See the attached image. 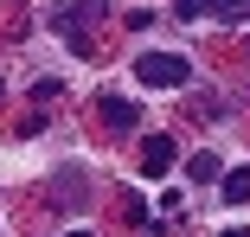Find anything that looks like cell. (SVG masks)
<instances>
[{"label": "cell", "mask_w": 250, "mask_h": 237, "mask_svg": "<svg viewBox=\"0 0 250 237\" xmlns=\"http://www.w3.org/2000/svg\"><path fill=\"white\" fill-rule=\"evenodd\" d=\"M135 77H141L147 90H186V83H192V64H186L180 52H147V58H135Z\"/></svg>", "instance_id": "1"}, {"label": "cell", "mask_w": 250, "mask_h": 237, "mask_svg": "<svg viewBox=\"0 0 250 237\" xmlns=\"http://www.w3.org/2000/svg\"><path fill=\"white\" fill-rule=\"evenodd\" d=\"M109 13V0H58V32L77 45V52H90V26Z\"/></svg>", "instance_id": "2"}, {"label": "cell", "mask_w": 250, "mask_h": 237, "mask_svg": "<svg viewBox=\"0 0 250 237\" xmlns=\"http://www.w3.org/2000/svg\"><path fill=\"white\" fill-rule=\"evenodd\" d=\"M199 13H218V20H250V0H180L173 20H199Z\"/></svg>", "instance_id": "3"}, {"label": "cell", "mask_w": 250, "mask_h": 237, "mask_svg": "<svg viewBox=\"0 0 250 237\" xmlns=\"http://www.w3.org/2000/svg\"><path fill=\"white\" fill-rule=\"evenodd\" d=\"M173 160H180V141H173V135H147V141H141V167H147V173H167Z\"/></svg>", "instance_id": "4"}, {"label": "cell", "mask_w": 250, "mask_h": 237, "mask_svg": "<svg viewBox=\"0 0 250 237\" xmlns=\"http://www.w3.org/2000/svg\"><path fill=\"white\" fill-rule=\"evenodd\" d=\"M83 193H90V186H83V173H77V167H58V179H52V199H58V205H71V199L83 205Z\"/></svg>", "instance_id": "5"}, {"label": "cell", "mask_w": 250, "mask_h": 237, "mask_svg": "<svg viewBox=\"0 0 250 237\" xmlns=\"http://www.w3.org/2000/svg\"><path fill=\"white\" fill-rule=\"evenodd\" d=\"M96 109H103V122H109V128H135V122H141V109H135L128 97H103Z\"/></svg>", "instance_id": "6"}, {"label": "cell", "mask_w": 250, "mask_h": 237, "mask_svg": "<svg viewBox=\"0 0 250 237\" xmlns=\"http://www.w3.org/2000/svg\"><path fill=\"white\" fill-rule=\"evenodd\" d=\"M186 179H199V186H212V179H225L218 154H192V160H186Z\"/></svg>", "instance_id": "7"}, {"label": "cell", "mask_w": 250, "mask_h": 237, "mask_svg": "<svg viewBox=\"0 0 250 237\" xmlns=\"http://www.w3.org/2000/svg\"><path fill=\"white\" fill-rule=\"evenodd\" d=\"M218 186H225V199H231V205H244V199H250V167H231Z\"/></svg>", "instance_id": "8"}, {"label": "cell", "mask_w": 250, "mask_h": 237, "mask_svg": "<svg viewBox=\"0 0 250 237\" xmlns=\"http://www.w3.org/2000/svg\"><path fill=\"white\" fill-rule=\"evenodd\" d=\"M225 237H250V224H225Z\"/></svg>", "instance_id": "9"}, {"label": "cell", "mask_w": 250, "mask_h": 237, "mask_svg": "<svg viewBox=\"0 0 250 237\" xmlns=\"http://www.w3.org/2000/svg\"><path fill=\"white\" fill-rule=\"evenodd\" d=\"M58 237H90V231H58Z\"/></svg>", "instance_id": "10"}]
</instances>
